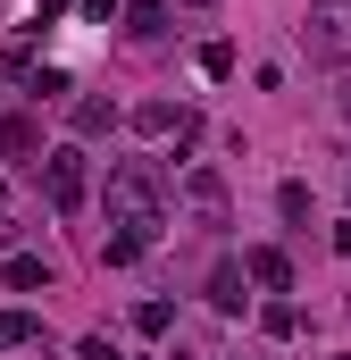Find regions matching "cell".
Listing matches in <instances>:
<instances>
[{
    "label": "cell",
    "mask_w": 351,
    "mask_h": 360,
    "mask_svg": "<svg viewBox=\"0 0 351 360\" xmlns=\"http://www.w3.org/2000/svg\"><path fill=\"white\" fill-rule=\"evenodd\" d=\"M159 235H168V176L151 160H117L109 168V243H100V260L134 269Z\"/></svg>",
    "instance_id": "6da1fadb"
},
{
    "label": "cell",
    "mask_w": 351,
    "mask_h": 360,
    "mask_svg": "<svg viewBox=\"0 0 351 360\" xmlns=\"http://www.w3.org/2000/svg\"><path fill=\"white\" fill-rule=\"evenodd\" d=\"M301 51L318 68H351V0H310L301 17Z\"/></svg>",
    "instance_id": "7a4b0ae2"
},
{
    "label": "cell",
    "mask_w": 351,
    "mask_h": 360,
    "mask_svg": "<svg viewBox=\"0 0 351 360\" xmlns=\"http://www.w3.org/2000/svg\"><path fill=\"white\" fill-rule=\"evenodd\" d=\"M42 193H51V210H59V218H76V210H84V193H92V168H84V151H76V143L42 151Z\"/></svg>",
    "instance_id": "3957f363"
},
{
    "label": "cell",
    "mask_w": 351,
    "mask_h": 360,
    "mask_svg": "<svg viewBox=\"0 0 351 360\" xmlns=\"http://www.w3.org/2000/svg\"><path fill=\"white\" fill-rule=\"evenodd\" d=\"M134 134H151V143H192L201 117H192L184 101H143V109H134Z\"/></svg>",
    "instance_id": "277c9868"
},
{
    "label": "cell",
    "mask_w": 351,
    "mask_h": 360,
    "mask_svg": "<svg viewBox=\"0 0 351 360\" xmlns=\"http://www.w3.org/2000/svg\"><path fill=\"white\" fill-rule=\"evenodd\" d=\"M184 201H192L201 226H226V176L218 168H184Z\"/></svg>",
    "instance_id": "5b68a950"
},
{
    "label": "cell",
    "mask_w": 351,
    "mask_h": 360,
    "mask_svg": "<svg viewBox=\"0 0 351 360\" xmlns=\"http://www.w3.org/2000/svg\"><path fill=\"white\" fill-rule=\"evenodd\" d=\"M117 101L109 92H84V101H67V126H76V143H100V134H117Z\"/></svg>",
    "instance_id": "8992f818"
},
{
    "label": "cell",
    "mask_w": 351,
    "mask_h": 360,
    "mask_svg": "<svg viewBox=\"0 0 351 360\" xmlns=\"http://www.w3.org/2000/svg\"><path fill=\"white\" fill-rule=\"evenodd\" d=\"M243 269H251L260 293H293V260H284L276 243H251V252H243Z\"/></svg>",
    "instance_id": "52a82bcc"
},
{
    "label": "cell",
    "mask_w": 351,
    "mask_h": 360,
    "mask_svg": "<svg viewBox=\"0 0 351 360\" xmlns=\"http://www.w3.org/2000/svg\"><path fill=\"white\" fill-rule=\"evenodd\" d=\"M243 285H251V269H243V260H218V269H209V310H226V319H234V310L251 302Z\"/></svg>",
    "instance_id": "ba28073f"
},
{
    "label": "cell",
    "mask_w": 351,
    "mask_h": 360,
    "mask_svg": "<svg viewBox=\"0 0 351 360\" xmlns=\"http://www.w3.org/2000/svg\"><path fill=\"white\" fill-rule=\"evenodd\" d=\"M0 285H8V293H34V285H51V260H42V252H8V260H0Z\"/></svg>",
    "instance_id": "9c48e42d"
},
{
    "label": "cell",
    "mask_w": 351,
    "mask_h": 360,
    "mask_svg": "<svg viewBox=\"0 0 351 360\" xmlns=\"http://www.w3.org/2000/svg\"><path fill=\"white\" fill-rule=\"evenodd\" d=\"M42 151V126L34 117H0V160H34Z\"/></svg>",
    "instance_id": "30bf717a"
},
{
    "label": "cell",
    "mask_w": 351,
    "mask_h": 360,
    "mask_svg": "<svg viewBox=\"0 0 351 360\" xmlns=\"http://www.w3.org/2000/svg\"><path fill=\"white\" fill-rule=\"evenodd\" d=\"M126 34H134V42H159V34H168V0H134V8H126Z\"/></svg>",
    "instance_id": "8fae6325"
},
{
    "label": "cell",
    "mask_w": 351,
    "mask_h": 360,
    "mask_svg": "<svg viewBox=\"0 0 351 360\" xmlns=\"http://www.w3.org/2000/svg\"><path fill=\"white\" fill-rule=\"evenodd\" d=\"M17 344H42V319L34 310H0V352H17Z\"/></svg>",
    "instance_id": "7c38bea8"
},
{
    "label": "cell",
    "mask_w": 351,
    "mask_h": 360,
    "mask_svg": "<svg viewBox=\"0 0 351 360\" xmlns=\"http://www.w3.org/2000/svg\"><path fill=\"white\" fill-rule=\"evenodd\" d=\"M260 335L293 344V335H301V302H267V310H260Z\"/></svg>",
    "instance_id": "4fadbf2b"
},
{
    "label": "cell",
    "mask_w": 351,
    "mask_h": 360,
    "mask_svg": "<svg viewBox=\"0 0 351 360\" xmlns=\"http://www.w3.org/2000/svg\"><path fill=\"white\" fill-rule=\"evenodd\" d=\"M134 335H176V302H134Z\"/></svg>",
    "instance_id": "5bb4252c"
},
{
    "label": "cell",
    "mask_w": 351,
    "mask_h": 360,
    "mask_svg": "<svg viewBox=\"0 0 351 360\" xmlns=\"http://www.w3.org/2000/svg\"><path fill=\"white\" fill-rule=\"evenodd\" d=\"M201 76H234V42H201Z\"/></svg>",
    "instance_id": "9a60e30c"
},
{
    "label": "cell",
    "mask_w": 351,
    "mask_h": 360,
    "mask_svg": "<svg viewBox=\"0 0 351 360\" xmlns=\"http://www.w3.org/2000/svg\"><path fill=\"white\" fill-rule=\"evenodd\" d=\"M276 210H284V218L301 226V218H310V184H276Z\"/></svg>",
    "instance_id": "2e32d148"
},
{
    "label": "cell",
    "mask_w": 351,
    "mask_h": 360,
    "mask_svg": "<svg viewBox=\"0 0 351 360\" xmlns=\"http://www.w3.org/2000/svg\"><path fill=\"white\" fill-rule=\"evenodd\" d=\"M176 360H218V344L209 335H176Z\"/></svg>",
    "instance_id": "e0dca14e"
},
{
    "label": "cell",
    "mask_w": 351,
    "mask_h": 360,
    "mask_svg": "<svg viewBox=\"0 0 351 360\" xmlns=\"http://www.w3.org/2000/svg\"><path fill=\"white\" fill-rule=\"evenodd\" d=\"M76 360H126V352H117L109 335H84V344H76Z\"/></svg>",
    "instance_id": "ac0fdd59"
},
{
    "label": "cell",
    "mask_w": 351,
    "mask_h": 360,
    "mask_svg": "<svg viewBox=\"0 0 351 360\" xmlns=\"http://www.w3.org/2000/svg\"><path fill=\"white\" fill-rule=\"evenodd\" d=\"M76 8H84V17H92V25H109V0H76Z\"/></svg>",
    "instance_id": "d6986e66"
},
{
    "label": "cell",
    "mask_w": 351,
    "mask_h": 360,
    "mask_svg": "<svg viewBox=\"0 0 351 360\" xmlns=\"http://www.w3.org/2000/svg\"><path fill=\"white\" fill-rule=\"evenodd\" d=\"M335 252H343V260H351V218H343V226H335Z\"/></svg>",
    "instance_id": "ffe728a7"
},
{
    "label": "cell",
    "mask_w": 351,
    "mask_h": 360,
    "mask_svg": "<svg viewBox=\"0 0 351 360\" xmlns=\"http://www.w3.org/2000/svg\"><path fill=\"white\" fill-rule=\"evenodd\" d=\"M335 109H343V117H351V76H343V92H335Z\"/></svg>",
    "instance_id": "44dd1931"
},
{
    "label": "cell",
    "mask_w": 351,
    "mask_h": 360,
    "mask_svg": "<svg viewBox=\"0 0 351 360\" xmlns=\"http://www.w3.org/2000/svg\"><path fill=\"white\" fill-rule=\"evenodd\" d=\"M184 8H209V0H184Z\"/></svg>",
    "instance_id": "7402d4cb"
},
{
    "label": "cell",
    "mask_w": 351,
    "mask_h": 360,
    "mask_svg": "<svg viewBox=\"0 0 351 360\" xmlns=\"http://www.w3.org/2000/svg\"><path fill=\"white\" fill-rule=\"evenodd\" d=\"M8 235H17V226H0V243H8Z\"/></svg>",
    "instance_id": "603a6c76"
},
{
    "label": "cell",
    "mask_w": 351,
    "mask_h": 360,
    "mask_svg": "<svg viewBox=\"0 0 351 360\" xmlns=\"http://www.w3.org/2000/svg\"><path fill=\"white\" fill-rule=\"evenodd\" d=\"M0 76H8V59H0Z\"/></svg>",
    "instance_id": "cb8c5ba5"
},
{
    "label": "cell",
    "mask_w": 351,
    "mask_h": 360,
    "mask_svg": "<svg viewBox=\"0 0 351 360\" xmlns=\"http://www.w3.org/2000/svg\"><path fill=\"white\" fill-rule=\"evenodd\" d=\"M0 193H8V184H0Z\"/></svg>",
    "instance_id": "d4e9b609"
}]
</instances>
